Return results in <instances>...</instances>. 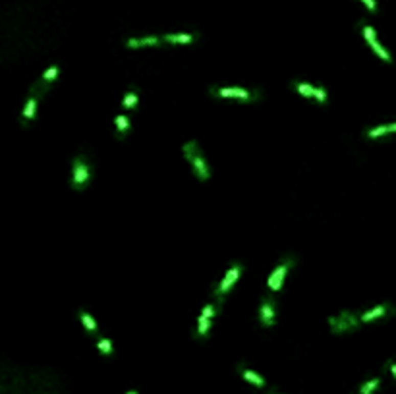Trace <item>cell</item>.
Wrapping results in <instances>:
<instances>
[{"instance_id":"1","label":"cell","mask_w":396,"mask_h":394,"mask_svg":"<svg viewBox=\"0 0 396 394\" xmlns=\"http://www.w3.org/2000/svg\"><path fill=\"white\" fill-rule=\"evenodd\" d=\"M182 151H184V157L188 158V163L194 167L195 178L199 182H207L211 178V170H209V165H207V160L203 157V151L199 147V143L195 140L188 141V143H184Z\"/></svg>"},{"instance_id":"2","label":"cell","mask_w":396,"mask_h":394,"mask_svg":"<svg viewBox=\"0 0 396 394\" xmlns=\"http://www.w3.org/2000/svg\"><path fill=\"white\" fill-rule=\"evenodd\" d=\"M93 176V165L89 160L87 153H79L78 157L74 158V178H72V188L83 192L91 182Z\"/></svg>"},{"instance_id":"3","label":"cell","mask_w":396,"mask_h":394,"mask_svg":"<svg viewBox=\"0 0 396 394\" xmlns=\"http://www.w3.org/2000/svg\"><path fill=\"white\" fill-rule=\"evenodd\" d=\"M360 323L361 319L350 309H344L338 315L329 317V327H331V331L335 334H344L350 333V331H356L360 327Z\"/></svg>"},{"instance_id":"4","label":"cell","mask_w":396,"mask_h":394,"mask_svg":"<svg viewBox=\"0 0 396 394\" xmlns=\"http://www.w3.org/2000/svg\"><path fill=\"white\" fill-rule=\"evenodd\" d=\"M242 271H244V265H242V263H234V265H232V269L226 271V274H224V279L220 281L219 286L213 290L215 298H219V304L224 302V296H226V294L230 292V288L234 286V282L238 281V276L242 274Z\"/></svg>"},{"instance_id":"5","label":"cell","mask_w":396,"mask_h":394,"mask_svg":"<svg viewBox=\"0 0 396 394\" xmlns=\"http://www.w3.org/2000/svg\"><path fill=\"white\" fill-rule=\"evenodd\" d=\"M294 265H296V257H294V255H288V257L282 259L281 265L271 272V276H269V281H267V286H269L271 292H278V290L282 288V281H284L286 272L290 271Z\"/></svg>"},{"instance_id":"6","label":"cell","mask_w":396,"mask_h":394,"mask_svg":"<svg viewBox=\"0 0 396 394\" xmlns=\"http://www.w3.org/2000/svg\"><path fill=\"white\" fill-rule=\"evenodd\" d=\"M211 95H219V97H236V99H242L246 103H253V101H259L261 99V93L253 89H242V87H211Z\"/></svg>"},{"instance_id":"7","label":"cell","mask_w":396,"mask_h":394,"mask_svg":"<svg viewBox=\"0 0 396 394\" xmlns=\"http://www.w3.org/2000/svg\"><path fill=\"white\" fill-rule=\"evenodd\" d=\"M259 321H261V327H273L274 321H276V302L273 299V296H263L261 298Z\"/></svg>"},{"instance_id":"8","label":"cell","mask_w":396,"mask_h":394,"mask_svg":"<svg viewBox=\"0 0 396 394\" xmlns=\"http://www.w3.org/2000/svg\"><path fill=\"white\" fill-rule=\"evenodd\" d=\"M41 95H43V91L37 87V85L31 89V95L27 99V105H26V108H24V116H21V118H24V120H21L24 126H27V124L33 120V114H35V108H37V101H39V97Z\"/></svg>"},{"instance_id":"9","label":"cell","mask_w":396,"mask_h":394,"mask_svg":"<svg viewBox=\"0 0 396 394\" xmlns=\"http://www.w3.org/2000/svg\"><path fill=\"white\" fill-rule=\"evenodd\" d=\"M390 313H394V309L388 306V304H381V306L373 307L369 311H365L360 319H361V323H369V321H375V319H381V317H387V315H390Z\"/></svg>"},{"instance_id":"10","label":"cell","mask_w":396,"mask_h":394,"mask_svg":"<svg viewBox=\"0 0 396 394\" xmlns=\"http://www.w3.org/2000/svg\"><path fill=\"white\" fill-rule=\"evenodd\" d=\"M162 41V37H141V39H128L126 41V47L128 49H141V47H158Z\"/></svg>"},{"instance_id":"11","label":"cell","mask_w":396,"mask_h":394,"mask_svg":"<svg viewBox=\"0 0 396 394\" xmlns=\"http://www.w3.org/2000/svg\"><path fill=\"white\" fill-rule=\"evenodd\" d=\"M240 373H242V377L246 379L247 383H251V385L259 386V388H263V386H265L263 377L257 375L255 371H251V369H244V365H242V367H240Z\"/></svg>"},{"instance_id":"12","label":"cell","mask_w":396,"mask_h":394,"mask_svg":"<svg viewBox=\"0 0 396 394\" xmlns=\"http://www.w3.org/2000/svg\"><path fill=\"white\" fill-rule=\"evenodd\" d=\"M128 130H130V120H128V116L120 114V116L116 118V137H118V140H124L126 133H128Z\"/></svg>"},{"instance_id":"13","label":"cell","mask_w":396,"mask_h":394,"mask_svg":"<svg viewBox=\"0 0 396 394\" xmlns=\"http://www.w3.org/2000/svg\"><path fill=\"white\" fill-rule=\"evenodd\" d=\"M56 76H58V66H51L49 70L43 74V78H41V91H46L49 89V85L53 83L54 79H56Z\"/></svg>"},{"instance_id":"14","label":"cell","mask_w":396,"mask_h":394,"mask_svg":"<svg viewBox=\"0 0 396 394\" xmlns=\"http://www.w3.org/2000/svg\"><path fill=\"white\" fill-rule=\"evenodd\" d=\"M135 106H137V87H130L128 89V93L124 97V108L126 110H135Z\"/></svg>"},{"instance_id":"15","label":"cell","mask_w":396,"mask_h":394,"mask_svg":"<svg viewBox=\"0 0 396 394\" xmlns=\"http://www.w3.org/2000/svg\"><path fill=\"white\" fill-rule=\"evenodd\" d=\"M195 33H178V35H165L162 41L165 43H192L195 39Z\"/></svg>"},{"instance_id":"16","label":"cell","mask_w":396,"mask_h":394,"mask_svg":"<svg viewBox=\"0 0 396 394\" xmlns=\"http://www.w3.org/2000/svg\"><path fill=\"white\" fill-rule=\"evenodd\" d=\"M79 319L83 321V325H85V329H87L91 334H97V323H95V319L89 315L85 309H79Z\"/></svg>"},{"instance_id":"17","label":"cell","mask_w":396,"mask_h":394,"mask_svg":"<svg viewBox=\"0 0 396 394\" xmlns=\"http://www.w3.org/2000/svg\"><path fill=\"white\" fill-rule=\"evenodd\" d=\"M379 385H381V379H371V381H365L363 385L358 388V394H375L377 392Z\"/></svg>"},{"instance_id":"18","label":"cell","mask_w":396,"mask_h":394,"mask_svg":"<svg viewBox=\"0 0 396 394\" xmlns=\"http://www.w3.org/2000/svg\"><path fill=\"white\" fill-rule=\"evenodd\" d=\"M292 87L296 89L299 95L309 97V99H313V95H315V87H313V85H309V83H299V81H294V83H292Z\"/></svg>"},{"instance_id":"19","label":"cell","mask_w":396,"mask_h":394,"mask_svg":"<svg viewBox=\"0 0 396 394\" xmlns=\"http://www.w3.org/2000/svg\"><path fill=\"white\" fill-rule=\"evenodd\" d=\"M211 323L213 319H207V317L199 315V321H197V336L205 338L207 333H209V329H211Z\"/></svg>"},{"instance_id":"20","label":"cell","mask_w":396,"mask_h":394,"mask_svg":"<svg viewBox=\"0 0 396 394\" xmlns=\"http://www.w3.org/2000/svg\"><path fill=\"white\" fill-rule=\"evenodd\" d=\"M219 311H220V306H213V304H207V306L203 307L201 315L207 317V319H215Z\"/></svg>"},{"instance_id":"21","label":"cell","mask_w":396,"mask_h":394,"mask_svg":"<svg viewBox=\"0 0 396 394\" xmlns=\"http://www.w3.org/2000/svg\"><path fill=\"white\" fill-rule=\"evenodd\" d=\"M388 126H379V128H373V130H367V137L375 140V137H381V135H388Z\"/></svg>"},{"instance_id":"22","label":"cell","mask_w":396,"mask_h":394,"mask_svg":"<svg viewBox=\"0 0 396 394\" xmlns=\"http://www.w3.org/2000/svg\"><path fill=\"white\" fill-rule=\"evenodd\" d=\"M371 49H373V51H375V53L379 54V58H383L385 62H390V60H392V58H390V54H388L387 51H385V49L381 47V43H379V41L371 43Z\"/></svg>"},{"instance_id":"23","label":"cell","mask_w":396,"mask_h":394,"mask_svg":"<svg viewBox=\"0 0 396 394\" xmlns=\"http://www.w3.org/2000/svg\"><path fill=\"white\" fill-rule=\"evenodd\" d=\"M361 29H363V35H365V39H367V43H375L377 41V35H375V29L371 26H367V24H361Z\"/></svg>"},{"instance_id":"24","label":"cell","mask_w":396,"mask_h":394,"mask_svg":"<svg viewBox=\"0 0 396 394\" xmlns=\"http://www.w3.org/2000/svg\"><path fill=\"white\" fill-rule=\"evenodd\" d=\"M99 350L105 356H110L112 354V342L106 340V338H99Z\"/></svg>"},{"instance_id":"25","label":"cell","mask_w":396,"mask_h":394,"mask_svg":"<svg viewBox=\"0 0 396 394\" xmlns=\"http://www.w3.org/2000/svg\"><path fill=\"white\" fill-rule=\"evenodd\" d=\"M319 105H325L327 103V89L325 87H315V95H313Z\"/></svg>"},{"instance_id":"26","label":"cell","mask_w":396,"mask_h":394,"mask_svg":"<svg viewBox=\"0 0 396 394\" xmlns=\"http://www.w3.org/2000/svg\"><path fill=\"white\" fill-rule=\"evenodd\" d=\"M365 6H367V10H369L371 14H375L377 12V4H375V0H361Z\"/></svg>"},{"instance_id":"27","label":"cell","mask_w":396,"mask_h":394,"mask_svg":"<svg viewBox=\"0 0 396 394\" xmlns=\"http://www.w3.org/2000/svg\"><path fill=\"white\" fill-rule=\"evenodd\" d=\"M387 365H388V369H390V373H392V377H394V379H396V363H394V361H388Z\"/></svg>"},{"instance_id":"28","label":"cell","mask_w":396,"mask_h":394,"mask_svg":"<svg viewBox=\"0 0 396 394\" xmlns=\"http://www.w3.org/2000/svg\"><path fill=\"white\" fill-rule=\"evenodd\" d=\"M388 131H390V133H396V124H390V126H388Z\"/></svg>"},{"instance_id":"29","label":"cell","mask_w":396,"mask_h":394,"mask_svg":"<svg viewBox=\"0 0 396 394\" xmlns=\"http://www.w3.org/2000/svg\"><path fill=\"white\" fill-rule=\"evenodd\" d=\"M128 394H137V392H135V390H132V392H128Z\"/></svg>"},{"instance_id":"30","label":"cell","mask_w":396,"mask_h":394,"mask_svg":"<svg viewBox=\"0 0 396 394\" xmlns=\"http://www.w3.org/2000/svg\"><path fill=\"white\" fill-rule=\"evenodd\" d=\"M274 394H276V392H274Z\"/></svg>"}]
</instances>
